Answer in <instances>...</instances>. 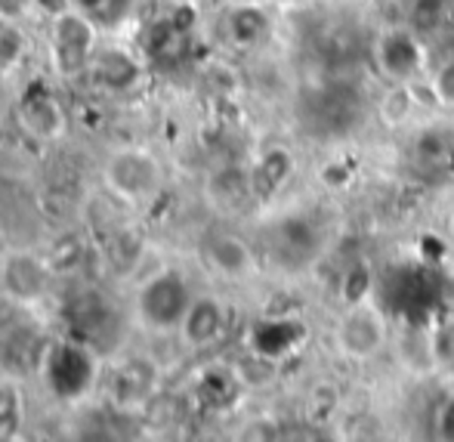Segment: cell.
Listing matches in <instances>:
<instances>
[{
    "mask_svg": "<svg viewBox=\"0 0 454 442\" xmlns=\"http://www.w3.org/2000/svg\"><path fill=\"white\" fill-rule=\"evenodd\" d=\"M41 377L56 399L81 402L99 381L96 350L78 337L50 343L41 353Z\"/></svg>",
    "mask_w": 454,
    "mask_h": 442,
    "instance_id": "obj_1",
    "label": "cell"
},
{
    "mask_svg": "<svg viewBox=\"0 0 454 442\" xmlns=\"http://www.w3.org/2000/svg\"><path fill=\"white\" fill-rule=\"evenodd\" d=\"M192 300H195V294H192L185 275L176 269H161L139 285L137 316L152 331H180Z\"/></svg>",
    "mask_w": 454,
    "mask_h": 442,
    "instance_id": "obj_2",
    "label": "cell"
},
{
    "mask_svg": "<svg viewBox=\"0 0 454 442\" xmlns=\"http://www.w3.org/2000/svg\"><path fill=\"white\" fill-rule=\"evenodd\" d=\"M102 179H106V189L118 201L143 204L158 195V189L164 183V170L161 162L149 149L124 146V149H114L108 155L106 168H102Z\"/></svg>",
    "mask_w": 454,
    "mask_h": 442,
    "instance_id": "obj_3",
    "label": "cell"
},
{
    "mask_svg": "<svg viewBox=\"0 0 454 442\" xmlns=\"http://www.w3.org/2000/svg\"><path fill=\"white\" fill-rule=\"evenodd\" d=\"M99 47V28L78 10H66L50 19V59L62 78H81Z\"/></svg>",
    "mask_w": 454,
    "mask_h": 442,
    "instance_id": "obj_4",
    "label": "cell"
},
{
    "mask_svg": "<svg viewBox=\"0 0 454 442\" xmlns=\"http://www.w3.org/2000/svg\"><path fill=\"white\" fill-rule=\"evenodd\" d=\"M0 288L19 306H37L50 294V266L31 251H12L0 264Z\"/></svg>",
    "mask_w": 454,
    "mask_h": 442,
    "instance_id": "obj_5",
    "label": "cell"
},
{
    "mask_svg": "<svg viewBox=\"0 0 454 442\" xmlns=\"http://www.w3.org/2000/svg\"><path fill=\"white\" fill-rule=\"evenodd\" d=\"M16 121L22 124V130L28 137L50 143V139H59L68 127V114L62 108V102L50 93L47 87H28L16 102Z\"/></svg>",
    "mask_w": 454,
    "mask_h": 442,
    "instance_id": "obj_6",
    "label": "cell"
},
{
    "mask_svg": "<svg viewBox=\"0 0 454 442\" xmlns=\"http://www.w3.org/2000/svg\"><path fill=\"white\" fill-rule=\"evenodd\" d=\"M387 341V325L380 312L368 304H356L337 325V347L349 359H371Z\"/></svg>",
    "mask_w": 454,
    "mask_h": 442,
    "instance_id": "obj_7",
    "label": "cell"
},
{
    "mask_svg": "<svg viewBox=\"0 0 454 442\" xmlns=\"http://www.w3.org/2000/svg\"><path fill=\"white\" fill-rule=\"evenodd\" d=\"M158 383V371L149 359H121V362L112 365L106 377V390H108V399L121 408H130V406H143L145 399L152 396Z\"/></svg>",
    "mask_w": 454,
    "mask_h": 442,
    "instance_id": "obj_8",
    "label": "cell"
},
{
    "mask_svg": "<svg viewBox=\"0 0 454 442\" xmlns=\"http://www.w3.org/2000/svg\"><path fill=\"white\" fill-rule=\"evenodd\" d=\"M87 75L96 87L108 90V93H130L143 81V66L124 47H102L99 43Z\"/></svg>",
    "mask_w": 454,
    "mask_h": 442,
    "instance_id": "obj_9",
    "label": "cell"
},
{
    "mask_svg": "<svg viewBox=\"0 0 454 442\" xmlns=\"http://www.w3.org/2000/svg\"><path fill=\"white\" fill-rule=\"evenodd\" d=\"M226 331V306L223 300L216 297H195L185 312L183 325H180V335L189 347L204 350L210 343H216Z\"/></svg>",
    "mask_w": 454,
    "mask_h": 442,
    "instance_id": "obj_10",
    "label": "cell"
},
{
    "mask_svg": "<svg viewBox=\"0 0 454 442\" xmlns=\"http://www.w3.org/2000/svg\"><path fill=\"white\" fill-rule=\"evenodd\" d=\"M204 257L207 264L216 269L226 279H245V275L254 272V251L245 239L232 233H216L207 239L204 245Z\"/></svg>",
    "mask_w": 454,
    "mask_h": 442,
    "instance_id": "obj_11",
    "label": "cell"
},
{
    "mask_svg": "<svg viewBox=\"0 0 454 442\" xmlns=\"http://www.w3.org/2000/svg\"><path fill=\"white\" fill-rule=\"evenodd\" d=\"M377 53H380L383 72L393 81H414V75L420 72V43L408 31H387L377 43Z\"/></svg>",
    "mask_w": 454,
    "mask_h": 442,
    "instance_id": "obj_12",
    "label": "cell"
},
{
    "mask_svg": "<svg viewBox=\"0 0 454 442\" xmlns=\"http://www.w3.org/2000/svg\"><path fill=\"white\" fill-rule=\"evenodd\" d=\"M254 192V174L241 168H223L210 177V198L223 208H239L251 198Z\"/></svg>",
    "mask_w": 454,
    "mask_h": 442,
    "instance_id": "obj_13",
    "label": "cell"
},
{
    "mask_svg": "<svg viewBox=\"0 0 454 442\" xmlns=\"http://www.w3.org/2000/svg\"><path fill=\"white\" fill-rule=\"evenodd\" d=\"M28 53V35L22 31V22L0 19V78L16 72Z\"/></svg>",
    "mask_w": 454,
    "mask_h": 442,
    "instance_id": "obj_14",
    "label": "cell"
},
{
    "mask_svg": "<svg viewBox=\"0 0 454 442\" xmlns=\"http://www.w3.org/2000/svg\"><path fill=\"white\" fill-rule=\"evenodd\" d=\"M418 108V99H414V90L408 81H395L393 87L383 93V99H380V106H377V112H380V118H383V124H389V127H399V124H405L408 121V114Z\"/></svg>",
    "mask_w": 454,
    "mask_h": 442,
    "instance_id": "obj_15",
    "label": "cell"
},
{
    "mask_svg": "<svg viewBox=\"0 0 454 442\" xmlns=\"http://www.w3.org/2000/svg\"><path fill=\"white\" fill-rule=\"evenodd\" d=\"M133 0H72V10L84 12L96 28H114L130 16Z\"/></svg>",
    "mask_w": 454,
    "mask_h": 442,
    "instance_id": "obj_16",
    "label": "cell"
},
{
    "mask_svg": "<svg viewBox=\"0 0 454 442\" xmlns=\"http://www.w3.org/2000/svg\"><path fill=\"white\" fill-rule=\"evenodd\" d=\"M266 28H270V22H266L263 12L254 10V6H241V10H235L232 16H229V35H232V41L239 43V47H254V43H260Z\"/></svg>",
    "mask_w": 454,
    "mask_h": 442,
    "instance_id": "obj_17",
    "label": "cell"
},
{
    "mask_svg": "<svg viewBox=\"0 0 454 442\" xmlns=\"http://www.w3.org/2000/svg\"><path fill=\"white\" fill-rule=\"evenodd\" d=\"M291 170H294L291 155L285 149H270L260 158L257 168H254V189H275V185H281L291 177Z\"/></svg>",
    "mask_w": 454,
    "mask_h": 442,
    "instance_id": "obj_18",
    "label": "cell"
},
{
    "mask_svg": "<svg viewBox=\"0 0 454 442\" xmlns=\"http://www.w3.org/2000/svg\"><path fill=\"white\" fill-rule=\"evenodd\" d=\"M232 442H281V430L272 418H251L241 424Z\"/></svg>",
    "mask_w": 454,
    "mask_h": 442,
    "instance_id": "obj_19",
    "label": "cell"
},
{
    "mask_svg": "<svg viewBox=\"0 0 454 442\" xmlns=\"http://www.w3.org/2000/svg\"><path fill=\"white\" fill-rule=\"evenodd\" d=\"M430 87H433V93H436L439 106L454 108V59H449L436 75H433Z\"/></svg>",
    "mask_w": 454,
    "mask_h": 442,
    "instance_id": "obj_20",
    "label": "cell"
},
{
    "mask_svg": "<svg viewBox=\"0 0 454 442\" xmlns=\"http://www.w3.org/2000/svg\"><path fill=\"white\" fill-rule=\"evenodd\" d=\"M16 424H19V393L16 387L4 383L0 387V427H6V437H10V430Z\"/></svg>",
    "mask_w": 454,
    "mask_h": 442,
    "instance_id": "obj_21",
    "label": "cell"
},
{
    "mask_svg": "<svg viewBox=\"0 0 454 442\" xmlns=\"http://www.w3.org/2000/svg\"><path fill=\"white\" fill-rule=\"evenodd\" d=\"M31 12H37L35 0H0V19H10V22H25Z\"/></svg>",
    "mask_w": 454,
    "mask_h": 442,
    "instance_id": "obj_22",
    "label": "cell"
},
{
    "mask_svg": "<svg viewBox=\"0 0 454 442\" xmlns=\"http://www.w3.org/2000/svg\"><path fill=\"white\" fill-rule=\"evenodd\" d=\"M436 433L442 442H454V396L439 408V418H436Z\"/></svg>",
    "mask_w": 454,
    "mask_h": 442,
    "instance_id": "obj_23",
    "label": "cell"
},
{
    "mask_svg": "<svg viewBox=\"0 0 454 442\" xmlns=\"http://www.w3.org/2000/svg\"><path fill=\"white\" fill-rule=\"evenodd\" d=\"M35 4H37V12H47L50 19L72 10V0H35Z\"/></svg>",
    "mask_w": 454,
    "mask_h": 442,
    "instance_id": "obj_24",
    "label": "cell"
},
{
    "mask_svg": "<svg viewBox=\"0 0 454 442\" xmlns=\"http://www.w3.org/2000/svg\"><path fill=\"white\" fill-rule=\"evenodd\" d=\"M0 442H10V439H0Z\"/></svg>",
    "mask_w": 454,
    "mask_h": 442,
    "instance_id": "obj_25",
    "label": "cell"
}]
</instances>
